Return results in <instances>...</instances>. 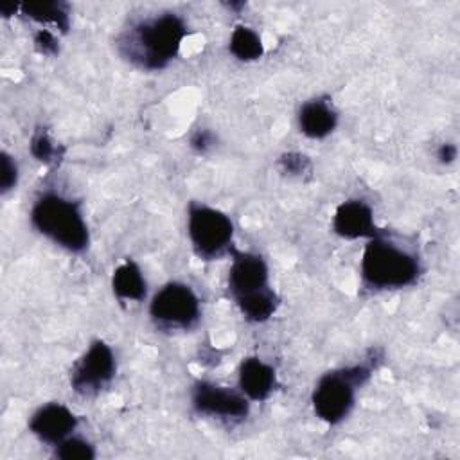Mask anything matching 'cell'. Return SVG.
Returning <instances> with one entry per match:
<instances>
[{
	"label": "cell",
	"instance_id": "cell-1",
	"mask_svg": "<svg viewBox=\"0 0 460 460\" xmlns=\"http://www.w3.org/2000/svg\"><path fill=\"white\" fill-rule=\"evenodd\" d=\"M187 25L176 13L165 11L133 22L117 38L119 54L137 68L162 70L180 52Z\"/></svg>",
	"mask_w": 460,
	"mask_h": 460
},
{
	"label": "cell",
	"instance_id": "cell-2",
	"mask_svg": "<svg viewBox=\"0 0 460 460\" xmlns=\"http://www.w3.org/2000/svg\"><path fill=\"white\" fill-rule=\"evenodd\" d=\"M420 262L413 252L386 234L372 235L361 257V279L370 289H399L417 282Z\"/></svg>",
	"mask_w": 460,
	"mask_h": 460
},
{
	"label": "cell",
	"instance_id": "cell-3",
	"mask_svg": "<svg viewBox=\"0 0 460 460\" xmlns=\"http://www.w3.org/2000/svg\"><path fill=\"white\" fill-rule=\"evenodd\" d=\"M32 226L54 244L81 253L90 244L88 225L79 205L58 192L41 194L31 208Z\"/></svg>",
	"mask_w": 460,
	"mask_h": 460
},
{
	"label": "cell",
	"instance_id": "cell-4",
	"mask_svg": "<svg viewBox=\"0 0 460 460\" xmlns=\"http://www.w3.org/2000/svg\"><path fill=\"white\" fill-rule=\"evenodd\" d=\"M372 376L368 363H358L323 374L311 395L313 410L327 424L341 422L352 410L356 390Z\"/></svg>",
	"mask_w": 460,
	"mask_h": 460
},
{
	"label": "cell",
	"instance_id": "cell-5",
	"mask_svg": "<svg viewBox=\"0 0 460 460\" xmlns=\"http://www.w3.org/2000/svg\"><path fill=\"white\" fill-rule=\"evenodd\" d=\"M187 234L196 255L205 261L219 259L234 248L232 219L225 212L203 203L189 205Z\"/></svg>",
	"mask_w": 460,
	"mask_h": 460
},
{
	"label": "cell",
	"instance_id": "cell-6",
	"mask_svg": "<svg viewBox=\"0 0 460 460\" xmlns=\"http://www.w3.org/2000/svg\"><path fill=\"white\" fill-rule=\"evenodd\" d=\"M149 316L160 329L189 331L199 322V298L190 286L183 282H167L151 298Z\"/></svg>",
	"mask_w": 460,
	"mask_h": 460
},
{
	"label": "cell",
	"instance_id": "cell-7",
	"mask_svg": "<svg viewBox=\"0 0 460 460\" xmlns=\"http://www.w3.org/2000/svg\"><path fill=\"white\" fill-rule=\"evenodd\" d=\"M115 370L117 363L111 347L102 340H95L74 363L70 386L83 397H93L111 383Z\"/></svg>",
	"mask_w": 460,
	"mask_h": 460
},
{
	"label": "cell",
	"instance_id": "cell-8",
	"mask_svg": "<svg viewBox=\"0 0 460 460\" xmlns=\"http://www.w3.org/2000/svg\"><path fill=\"white\" fill-rule=\"evenodd\" d=\"M190 401L196 413L225 422H239L250 413L248 397L241 390L237 392L210 381H198L192 386Z\"/></svg>",
	"mask_w": 460,
	"mask_h": 460
},
{
	"label": "cell",
	"instance_id": "cell-9",
	"mask_svg": "<svg viewBox=\"0 0 460 460\" xmlns=\"http://www.w3.org/2000/svg\"><path fill=\"white\" fill-rule=\"evenodd\" d=\"M232 266L228 270V291L235 302L270 289L266 261L252 252L232 248Z\"/></svg>",
	"mask_w": 460,
	"mask_h": 460
},
{
	"label": "cell",
	"instance_id": "cell-10",
	"mask_svg": "<svg viewBox=\"0 0 460 460\" xmlns=\"http://www.w3.org/2000/svg\"><path fill=\"white\" fill-rule=\"evenodd\" d=\"M77 428V417L61 402H47L40 406L29 420V429L34 437L49 446H58L72 437Z\"/></svg>",
	"mask_w": 460,
	"mask_h": 460
},
{
	"label": "cell",
	"instance_id": "cell-11",
	"mask_svg": "<svg viewBox=\"0 0 460 460\" xmlns=\"http://www.w3.org/2000/svg\"><path fill=\"white\" fill-rule=\"evenodd\" d=\"M332 230L349 241L372 237L379 230L376 228L372 207L363 199H347L338 205L332 217Z\"/></svg>",
	"mask_w": 460,
	"mask_h": 460
},
{
	"label": "cell",
	"instance_id": "cell-12",
	"mask_svg": "<svg viewBox=\"0 0 460 460\" xmlns=\"http://www.w3.org/2000/svg\"><path fill=\"white\" fill-rule=\"evenodd\" d=\"M277 385V374L271 365L259 356H248L239 365V390L250 401H266Z\"/></svg>",
	"mask_w": 460,
	"mask_h": 460
},
{
	"label": "cell",
	"instance_id": "cell-13",
	"mask_svg": "<svg viewBox=\"0 0 460 460\" xmlns=\"http://www.w3.org/2000/svg\"><path fill=\"white\" fill-rule=\"evenodd\" d=\"M298 128L309 138H325L338 124V111L329 99L305 101L298 110Z\"/></svg>",
	"mask_w": 460,
	"mask_h": 460
},
{
	"label": "cell",
	"instance_id": "cell-14",
	"mask_svg": "<svg viewBox=\"0 0 460 460\" xmlns=\"http://www.w3.org/2000/svg\"><path fill=\"white\" fill-rule=\"evenodd\" d=\"M111 289L119 300L140 302L146 298L147 284L137 262L128 259L115 268L111 275Z\"/></svg>",
	"mask_w": 460,
	"mask_h": 460
},
{
	"label": "cell",
	"instance_id": "cell-15",
	"mask_svg": "<svg viewBox=\"0 0 460 460\" xmlns=\"http://www.w3.org/2000/svg\"><path fill=\"white\" fill-rule=\"evenodd\" d=\"M20 11L40 23H52L61 31L68 29V5L63 2H27L20 5Z\"/></svg>",
	"mask_w": 460,
	"mask_h": 460
},
{
	"label": "cell",
	"instance_id": "cell-16",
	"mask_svg": "<svg viewBox=\"0 0 460 460\" xmlns=\"http://www.w3.org/2000/svg\"><path fill=\"white\" fill-rule=\"evenodd\" d=\"M230 52L239 61H255L264 54V43L253 29L246 25H237L230 34Z\"/></svg>",
	"mask_w": 460,
	"mask_h": 460
},
{
	"label": "cell",
	"instance_id": "cell-17",
	"mask_svg": "<svg viewBox=\"0 0 460 460\" xmlns=\"http://www.w3.org/2000/svg\"><path fill=\"white\" fill-rule=\"evenodd\" d=\"M29 146H31L32 156L47 165L56 164L63 153V149L54 144V140L49 137V133L45 129H36Z\"/></svg>",
	"mask_w": 460,
	"mask_h": 460
},
{
	"label": "cell",
	"instance_id": "cell-18",
	"mask_svg": "<svg viewBox=\"0 0 460 460\" xmlns=\"http://www.w3.org/2000/svg\"><path fill=\"white\" fill-rule=\"evenodd\" d=\"M56 456L61 460H92L95 458V447L88 440L72 435L56 446Z\"/></svg>",
	"mask_w": 460,
	"mask_h": 460
},
{
	"label": "cell",
	"instance_id": "cell-19",
	"mask_svg": "<svg viewBox=\"0 0 460 460\" xmlns=\"http://www.w3.org/2000/svg\"><path fill=\"white\" fill-rule=\"evenodd\" d=\"M279 167L282 172H286L289 176L302 178L304 174H307L311 171V160L302 153L289 151L279 158Z\"/></svg>",
	"mask_w": 460,
	"mask_h": 460
},
{
	"label": "cell",
	"instance_id": "cell-20",
	"mask_svg": "<svg viewBox=\"0 0 460 460\" xmlns=\"http://www.w3.org/2000/svg\"><path fill=\"white\" fill-rule=\"evenodd\" d=\"M16 181H18V165L7 153H2V172H0L2 194L11 190L16 185Z\"/></svg>",
	"mask_w": 460,
	"mask_h": 460
},
{
	"label": "cell",
	"instance_id": "cell-21",
	"mask_svg": "<svg viewBox=\"0 0 460 460\" xmlns=\"http://www.w3.org/2000/svg\"><path fill=\"white\" fill-rule=\"evenodd\" d=\"M34 47L43 56H56L59 52V45L56 36L49 29H40L34 34Z\"/></svg>",
	"mask_w": 460,
	"mask_h": 460
},
{
	"label": "cell",
	"instance_id": "cell-22",
	"mask_svg": "<svg viewBox=\"0 0 460 460\" xmlns=\"http://www.w3.org/2000/svg\"><path fill=\"white\" fill-rule=\"evenodd\" d=\"M214 146V135L208 129H198L190 138V147L198 153H207Z\"/></svg>",
	"mask_w": 460,
	"mask_h": 460
},
{
	"label": "cell",
	"instance_id": "cell-23",
	"mask_svg": "<svg viewBox=\"0 0 460 460\" xmlns=\"http://www.w3.org/2000/svg\"><path fill=\"white\" fill-rule=\"evenodd\" d=\"M456 146L455 144H449V142H446V144H442L440 147H438V151H437V158H438V162L440 164H451V162H455V158H456Z\"/></svg>",
	"mask_w": 460,
	"mask_h": 460
}]
</instances>
